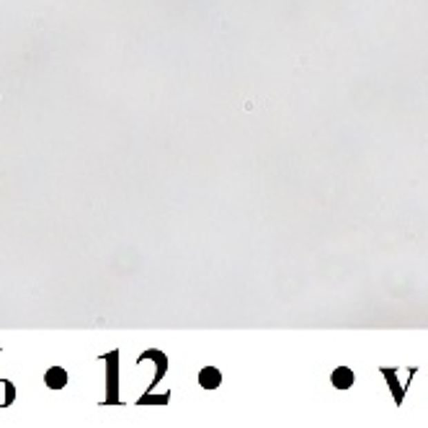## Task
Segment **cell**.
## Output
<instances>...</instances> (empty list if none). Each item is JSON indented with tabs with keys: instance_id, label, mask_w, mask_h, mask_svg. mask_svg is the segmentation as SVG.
Wrapping results in <instances>:
<instances>
[{
	"instance_id": "6da1fadb",
	"label": "cell",
	"mask_w": 428,
	"mask_h": 428,
	"mask_svg": "<svg viewBox=\"0 0 428 428\" xmlns=\"http://www.w3.org/2000/svg\"><path fill=\"white\" fill-rule=\"evenodd\" d=\"M106 405H119V351H108L106 356Z\"/></svg>"
},
{
	"instance_id": "7a4b0ae2",
	"label": "cell",
	"mask_w": 428,
	"mask_h": 428,
	"mask_svg": "<svg viewBox=\"0 0 428 428\" xmlns=\"http://www.w3.org/2000/svg\"><path fill=\"white\" fill-rule=\"evenodd\" d=\"M137 361H139V364H142V361H153V364H155V380H153V385L147 387V392H150V389L155 387L157 382H160L168 374V356L163 353V351H157V349H147Z\"/></svg>"
},
{
	"instance_id": "3957f363",
	"label": "cell",
	"mask_w": 428,
	"mask_h": 428,
	"mask_svg": "<svg viewBox=\"0 0 428 428\" xmlns=\"http://www.w3.org/2000/svg\"><path fill=\"white\" fill-rule=\"evenodd\" d=\"M380 374H385V380H387V385H389V392H392V398H395V405H402V398H405V387L400 385V380H398V369H392V367H382L380 369Z\"/></svg>"
},
{
	"instance_id": "277c9868",
	"label": "cell",
	"mask_w": 428,
	"mask_h": 428,
	"mask_svg": "<svg viewBox=\"0 0 428 428\" xmlns=\"http://www.w3.org/2000/svg\"><path fill=\"white\" fill-rule=\"evenodd\" d=\"M353 371L349 369V367H335L331 374V382H333V387L335 389H351L353 387Z\"/></svg>"
},
{
	"instance_id": "5b68a950",
	"label": "cell",
	"mask_w": 428,
	"mask_h": 428,
	"mask_svg": "<svg viewBox=\"0 0 428 428\" xmlns=\"http://www.w3.org/2000/svg\"><path fill=\"white\" fill-rule=\"evenodd\" d=\"M199 385L204 389H217L222 385V371L217 369V367H204V369L199 371Z\"/></svg>"
},
{
	"instance_id": "8992f818",
	"label": "cell",
	"mask_w": 428,
	"mask_h": 428,
	"mask_svg": "<svg viewBox=\"0 0 428 428\" xmlns=\"http://www.w3.org/2000/svg\"><path fill=\"white\" fill-rule=\"evenodd\" d=\"M44 382H47L49 389H65L68 387V371L62 369V367H52L44 374Z\"/></svg>"
},
{
	"instance_id": "52a82bcc",
	"label": "cell",
	"mask_w": 428,
	"mask_h": 428,
	"mask_svg": "<svg viewBox=\"0 0 428 428\" xmlns=\"http://www.w3.org/2000/svg\"><path fill=\"white\" fill-rule=\"evenodd\" d=\"M13 400H16V387L8 380H0V408H8Z\"/></svg>"
},
{
	"instance_id": "ba28073f",
	"label": "cell",
	"mask_w": 428,
	"mask_h": 428,
	"mask_svg": "<svg viewBox=\"0 0 428 428\" xmlns=\"http://www.w3.org/2000/svg\"><path fill=\"white\" fill-rule=\"evenodd\" d=\"M171 402V392H163V395H153V392H147L142 398L137 400V405H168Z\"/></svg>"
}]
</instances>
